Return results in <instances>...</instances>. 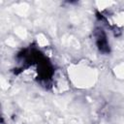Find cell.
<instances>
[{
  "label": "cell",
  "instance_id": "obj_1",
  "mask_svg": "<svg viewBox=\"0 0 124 124\" xmlns=\"http://www.w3.org/2000/svg\"><path fill=\"white\" fill-rule=\"evenodd\" d=\"M95 42L97 45V47L99 50L103 53H108L109 52V45L107 39L106 33L102 29H96L95 31Z\"/></svg>",
  "mask_w": 124,
  "mask_h": 124
}]
</instances>
